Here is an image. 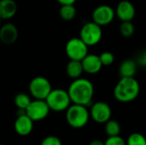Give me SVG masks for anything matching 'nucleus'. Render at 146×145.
<instances>
[{"label": "nucleus", "instance_id": "nucleus-16", "mask_svg": "<svg viewBox=\"0 0 146 145\" xmlns=\"http://www.w3.org/2000/svg\"><path fill=\"white\" fill-rule=\"evenodd\" d=\"M137 72V64L134 61L127 59L123 61L119 67L121 77H133Z\"/></svg>", "mask_w": 146, "mask_h": 145}, {"label": "nucleus", "instance_id": "nucleus-3", "mask_svg": "<svg viewBox=\"0 0 146 145\" xmlns=\"http://www.w3.org/2000/svg\"><path fill=\"white\" fill-rule=\"evenodd\" d=\"M90 111L86 106L73 103L66 110V121L68 124L75 129L84 127L89 121Z\"/></svg>", "mask_w": 146, "mask_h": 145}, {"label": "nucleus", "instance_id": "nucleus-8", "mask_svg": "<svg viewBox=\"0 0 146 145\" xmlns=\"http://www.w3.org/2000/svg\"><path fill=\"white\" fill-rule=\"evenodd\" d=\"M50 109L45 100L34 99L32 100L28 107L26 109L27 115L34 122L40 121L45 119L50 113Z\"/></svg>", "mask_w": 146, "mask_h": 145}, {"label": "nucleus", "instance_id": "nucleus-12", "mask_svg": "<svg viewBox=\"0 0 146 145\" xmlns=\"http://www.w3.org/2000/svg\"><path fill=\"white\" fill-rule=\"evenodd\" d=\"M135 13L134 5L127 0L120 2L115 9V15L121 21H131L135 16Z\"/></svg>", "mask_w": 146, "mask_h": 145}, {"label": "nucleus", "instance_id": "nucleus-4", "mask_svg": "<svg viewBox=\"0 0 146 145\" xmlns=\"http://www.w3.org/2000/svg\"><path fill=\"white\" fill-rule=\"evenodd\" d=\"M45 101L50 109L55 112L66 111L72 103L68 91L63 89H52Z\"/></svg>", "mask_w": 146, "mask_h": 145}, {"label": "nucleus", "instance_id": "nucleus-28", "mask_svg": "<svg viewBox=\"0 0 146 145\" xmlns=\"http://www.w3.org/2000/svg\"><path fill=\"white\" fill-rule=\"evenodd\" d=\"M89 145H104V142H103L102 140H99V139H95V140L92 141Z\"/></svg>", "mask_w": 146, "mask_h": 145}, {"label": "nucleus", "instance_id": "nucleus-24", "mask_svg": "<svg viewBox=\"0 0 146 145\" xmlns=\"http://www.w3.org/2000/svg\"><path fill=\"white\" fill-rule=\"evenodd\" d=\"M104 145H127V143L123 138L118 135L108 137V138L104 142Z\"/></svg>", "mask_w": 146, "mask_h": 145}, {"label": "nucleus", "instance_id": "nucleus-22", "mask_svg": "<svg viewBox=\"0 0 146 145\" xmlns=\"http://www.w3.org/2000/svg\"><path fill=\"white\" fill-rule=\"evenodd\" d=\"M120 32L123 37L129 38L134 33V25L131 21H122L120 26Z\"/></svg>", "mask_w": 146, "mask_h": 145}, {"label": "nucleus", "instance_id": "nucleus-1", "mask_svg": "<svg viewBox=\"0 0 146 145\" xmlns=\"http://www.w3.org/2000/svg\"><path fill=\"white\" fill-rule=\"evenodd\" d=\"M72 103L88 106L93 98L94 87L92 83L84 78L74 79L68 89Z\"/></svg>", "mask_w": 146, "mask_h": 145}, {"label": "nucleus", "instance_id": "nucleus-29", "mask_svg": "<svg viewBox=\"0 0 146 145\" xmlns=\"http://www.w3.org/2000/svg\"><path fill=\"white\" fill-rule=\"evenodd\" d=\"M3 21V20H2V19L0 18V26H1V21Z\"/></svg>", "mask_w": 146, "mask_h": 145}, {"label": "nucleus", "instance_id": "nucleus-18", "mask_svg": "<svg viewBox=\"0 0 146 145\" xmlns=\"http://www.w3.org/2000/svg\"><path fill=\"white\" fill-rule=\"evenodd\" d=\"M104 131L108 135V137L118 136L121 133V125L115 120L110 119L105 123Z\"/></svg>", "mask_w": 146, "mask_h": 145}, {"label": "nucleus", "instance_id": "nucleus-10", "mask_svg": "<svg viewBox=\"0 0 146 145\" xmlns=\"http://www.w3.org/2000/svg\"><path fill=\"white\" fill-rule=\"evenodd\" d=\"M115 15V11L109 5L98 6L92 13V20L99 26H105L112 22Z\"/></svg>", "mask_w": 146, "mask_h": 145}, {"label": "nucleus", "instance_id": "nucleus-6", "mask_svg": "<svg viewBox=\"0 0 146 145\" xmlns=\"http://www.w3.org/2000/svg\"><path fill=\"white\" fill-rule=\"evenodd\" d=\"M65 51L70 60L82 61L88 54V45L80 38H73L67 42Z\"/></svg>", "mask_w": 146, "mask_h": 145}, {"label": "nucleus", "instance_id": "nucleus-17", "mask_svg": "<svg viewBox=\"0 0 146 145\" xmlns=\"http://www.w3.org/2000/svg\"><path fill=\"white\" fill-rule=\"evenodd\" d=\"M66 72H67L68 76L71 79H76L78 78H80L82 73L84 72L81 61L70 60L67 65Z\"/></svg>", "mask_w": 146, "mask_h": 145}, {"label": "nucleus", "instance_id": "nucleus-7", "mask_svg": "<svg viewBox=\"0 0 146 145\" xmlns=\"http://www.w3.org/2000/svg\"><path fill=\"white\" fill-rule=\"evenodd\" d=\"M103 32L101 26L94 21L86 23L80 29V38L88 45L93 46L98 44L102 38Z\"/></svg>", "mask_w": 146, "mask_h": 145}, {"label": "nucleus", "instance_id": "nucleus-13", "mask_svg": "<svg viewBox=\"0 0 146 145\" xmlns=\"http://www.w3.org/2000/svg\"><path fill=\"white\" fill-rule=\"evenodd\" d=\"M18 38V29L11 22L0 26V41L4 44H12Z\"/></svg>", "mask_w": 146, "mask_h": 145}, {"label": "nucleus", "instance_id": "nucleus-14", "mask_svg": "<svg viewBox=\"0 0 146 145\" xmlns=\"http://www.w3.org/2000/svg\"><path fill=\"white\" fill-rule=\"evenodd\" d=\"M81 62L84 72L91 74L98 73L103 67L99 56L95 54H87L86 57L81 61Z\"/></svg>", "mask_w": 146, "mask_h": 145}, {"label": "nucleus", "instance_id": "nucleus-30", "mask_svg": "<svg viewBox=\"0 0 146 145\" xmlns=\"http://www.w3.org/2000/svg\"><path fill=\"white\" fill-rule=\"evenodd\" d=\"M0 145H2V144H0Z\"/></svg>", "mask_w": 146, "mask_h": 145}, {"label": "nucleus", "instance_id": "nucleus-27", "mask_svg": "<svg viewBox=\"0 0 146 145\" xmlns=\"http://www.w3.org/2000/svg\"><path fill=\"white\" fill-rule=\"evenodd\" d=\"M62 5H68V4H74L76 0H56Z\"/></svg>", "mask_w": 146, "mask_h": 145}, {"label": "nucleus", "instance_id": "nucleus-9", "mask_svg": "<svg viewBox=\"0 0 146 145\" xmlns=\"http://www.w3.org/2000/svg\"><path fill=\"white\" fill-rule=\"evenodd\" d=\"M112 110L110 105L104 102H97L91 107L90 116L98 124H105L111 119Z\"/></svg>", "mask_w": 146, "mask_h": 145}, {"label": "nucleus", "instance_id": "nucleus-11", "mask_svg": "<svg viewBox=\"0 0 146 145\" xmlns=\"http://www.w3.org/2000/svg\"><path fill=\"white\" fill-rule=\"evenodd\" d=\"M33 123L34 121L30 119L27 114L17 116L14 128L15 132L21 137L28 136L33 130Z\"/></svg>", "mask_w": 146, "mask_h": 145}, {"label": "nucleus", "instance_id": "nucleus-20", "mask_svg": "<svg viewBox=\"0 0 146 145\" xmlns=\"http://www.w3.org/2000/svg\"><path fill=\"white\" fill-rule=\"evenodd\" d=\"M59 14L62 19H63L64 21H71L76 15V9L74 4L62 5Z\"/></svg>", "mask_w": 146, "mask_h": 145}, {"label": "nucleus", "instance_id": "nucleus-23", "mask_svg": "<svg viewBox=\"0 0 146 145\" xmlns=\"http://www.w3.org/2000/svg\"><path fill=\"white\" fill-rule=\"evenodd\" d=\"M99 57H100V60H101L103 66H110L115 61V56L113 55V53H111L110 51L103 52L99 56Z\"/></svg>", "mask_w": 146, "mask_h": 145}, {"label": "nucleus", "instance_id": "nucleus-15", "mask_svg": "<svg viewBox=\"0 0 146 145\" xmlns=\"http://www.w3.org/2000/svg\"><path fill=\"white\" fill-rule=\"evenodd\" d=\"M17 12V4L14 0H0V18L9 20Z\"/></svg>", "mask_w": 146, "mask_h": 145}, {"label": "nucleus", "instance_id": "nucleus-25", "mask_svg": "<svg viewBox=\"0 0 146 145\" xmlns=\"http://www.w3.org/2000/svg\"><path fill=\"white\" fill-rule=\"evenodd\" d=\"M40 145H62V144L59 138L56 136H48L42 140Z\"/></svg>", "mask_w": 146, "mask_h": 145}, {"label": "nucleus", "instance_id": "nucleus-2", "mask_svg": "<svg viewBox=\"0 0 146 145\" xmlns=\"http://www.w3.org/2000/svg\"><path fill=\"white\" fill-rule=\"evenodd\" d=\"M139 91V83L134 77H121L114 89V96L121 103H129L138 97Z\"/></svg>", "mask_w": 146, "mask_h": 145}, {"label": "nucleus", "instance_id": "nucleus-19", "mask_svg": "<svg viewBox=\"0 0 146 145\" xmlns=\"http://www.w3.org/2000/svg\"><path fill=\"white\" fill-rule=\"evenodd\" d=\"M32 102V99L30 97L29 95L26 94V93H18L14 99V103L15 105L16 106L17 109H25L28 107V105L30 104V103Z\"/></svg>", "mask_w": 146, "mask_h": 145}, {"label": "nucleus", "instance_id": "nucleus-26", "mask_svg": "<svg viewBox=\"0 0 146 145\" xmlns=\"http://www.w3.org/2000/svg\"><path fill=\"white\" fill-rule=\"evenodd\" d=\"M138 62L140 65L146 66V51H144L143 53L140 54V56L138 58Z\"/></svg>", "mask_w": 146, "mask_h": 145}, {"label": "nucleus", "instance_id": "nucleus-5", "mask_svg": "<svg viewBox=\"0 0 146 145\" xmlns=\"http://www.w3.org/2000/svg\"><path fill=\"white\" fill-rule=\"evenodd\" d=\"M29 92L34 99L45 100L52 90L50 82L43 76L34 77L29 83Z\"/></svg>", "mask_w": 146, "mask_h": 145}, {"label": "nucleus", "instance_id": "nucleus-31", "mask_svg": "<svg viewBox=\"0 0 146 145\" xmlns=\"http://www.w3.org/2000/svg\"><path fill=\"white\" fill-rule=\"evenodd\" d=\"M145 67H146V66H145Z\"/></svg>", "mask_w": 146, "mask_h": 145}, {"label": "nucleus", "instance_id": "nucleus-21", "mask_svg": "<svg viewBox=\"0 0 146 145\" xmlns=\"http://www.w3.org/2000/svg\"><path fill=\"white\" fill-rule=\"evenodd\" d=\"M126 143L127 145H146V138L141 133L133 132L128 136Z\"/></svg>", "mask_w": 146, "mask_h": 145}]
</instances>
